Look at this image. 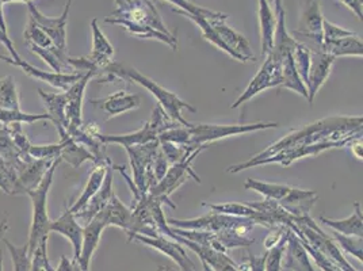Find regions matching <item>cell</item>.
<instances>
[{"mask_svg": "<svg viewBox=\"0 0 363 271\" xmlns=\"http://www.w3.org/2000/svg\"><path fill=\"white\" fill-rule=\"evenodd\" d=\"M6 243L13 262H14V271H30L31 263H33V256L29 255V245L25 244L23 247H16L10 241L3 239Z\"/></svg>", "mask_w": 363, "mask_h": 271, "instance_id": "cell-43", "label": "cell"}, {"mask_svg": "<svg viewBox=\"0 0 363 271\" xmlns=\"http://www.w3.org/2000/svg\"><path fill=\"white\" fill-rule=\"evenodd\" d=\"M0 28L3 31L7 33V26H6V19H4V13H3V0H0Z\"/></svg>", "mask_w": 363, "mask_h": 271, "instance_id": "cell-56", "label": "cell"}, {"mask_svg": "<svg viewBox=\"0 0 363 271\" xmlns=\"http://www.w3.org/2000/svg\"><path fill=\"white\" fill-rule=\"evenodd\" d=\"M169 167V163L164 156V153L162 152V150H159L155 160H153V165H152V170H153V174H155V178L156 182L162 181L163 177L166 175L167 170Z\"/></svg>", "mask_w": 363, "mask_h": 271, "instance_id": "cell-50", "label": "cell"}, {"mask_svg": "<svg viewBox=\"0 0 363 271\" xmlns=\"http://www.w3.org/2000/svg\"><path fill=\"white\" fill-rule=\"evenodd\" d=\"M71 0L65 3V9L62 14L57 18H49L44 16L33 1H28V9L30 13V18L37 23V26L41 31H45L46 34L50 37L55 46L67 53V22H68V16H69V9H71Z\"/></svg>", "mask_w": 363, "mask_h": 271, "instance_id": "cell-13", "label": "cell"}, {"mask_svg": "<svg viewBox=\"0 0 363 271\" xmlns=\"http://www.w3.org/2000/svg\"><path fill=\"white\" fill-rule=\"evenodd\" d=\"M61 163V159H56L53 165L46 171L41 183L33 189L28 190L25 196L29 197L33 206V217H31L30 235H29V255H34V251L40 245L44 238L49 236V226L50 219L48 216V194L53 183V177L56 172V168Z\"/></svg>", "mask_w": 363, "mask_h": 271, "instance_id": "cell-4", "label": "cell"}, {"mask_svg": "<svg viewBox=\"0 0 363 271\" xmlns=\"http://www.w3.org/2000/svg\"><path fill=\"white\" fill-rule=\"evenodd\" d=\"M116 10L105 19L106 23L122 26L132 35L153 38L178 49L177 37L168 31L151 0H114Z\"/></svg>", "mask_w": 363, "mask_h": 271, "instance_id": "cell-2", "label": "cell"}, {"mask_svg": "<svg viewBox=\"0 0 363 271\" xmlns=\"http://www.w3.org/2000/svg\"><path fill=\"white\" fill-rule=\"evenodd\" d=\"M297 236V235H296ZM300 241H301V244L303 245V248L306 250V253H308V255L311 256L315 262H316V265H318V267L321 269L323 271H340L335 265H333L327 258H324V256L321 255L320 253H318L316 250H313L303 238L301 236H297Z\"/></svg>", "mask_w": 363, "mask_h": 271, "instance_id": "cell-49", "label": "cell"}, {"mask_svg": "<svg viewBox=\"0 0 363 271\" xmlns=\"http://www.w3.org/2000/svg\"><path fill=\"white\" fill-rule=\"evenodd\" d=\"M294 235L301 236L305 241L324 258H327L340 271H359L354 269L346 256L342 254L337 244L331 240L325 232H323L311 216L296 219V223L288 226Z\"/></svg>", "mask_w": 363, "mask_h": 271, "instance_id": "cell-5", "label": "cell"}, {"mask_svg": "<svg viewBox=\"0 0 363 271\" xmlns=\"http://www.w3.org/2000/svg\"><path fill=\"white\" fill-rule=\"evenodd\" d=\"M323 22L324 16L321 13L318 0H303V11L300 22L296 31V35L306 37L312 40L318 49L323 45Z\"/></svg>", "mask_w": 363, "mask_h": 271, "instance_id": "cell-16", "label": "cell"}, {"mask_svg": "<svg viewBox=\"0 0 363 271\" xmlns=\"http://www.w3.org/2000/svg\"><path fill=\"white\" fill-rule=\"evenodd\" d=\"M282 267L291 271H316L300 239L289 228L288 243L282 256Z\"/></svg>", "mask_w": 363, "mask_h": 271, "instance_id": "cell-25", "label": "cell"}, {"mask_svg": "<svg viewBox=\"0 0 363 271\" xmlns=\"http://www.w3.org/2000/svg\"><path fill=\"white\" fill-rule=\"evenodd\" d=\"M257 16L262 37V59H264L270 53L274 44L277 16L272 13L267 0H257Z\"/></svg>", "mask_w": 363, "mask_h": 271, "instance_id": "cell-27", "label": "cell"}, {"mask_svg": "<svg viewBox=\"0 0 363 271\" xmlns=\"http://www.w3.org/2000/svg\"><path fill=\"white\" fill-rule=\"evenodd\" d=\"M14 1H23V3H28V1H33V0H3V4H4V3H14Z\"/></svg>", "mask_w": 363, "mask_h": 271, "instance_id": "cell-58", "label": "cell"}, {"mask_svg": "<svg viewBox=\"0 0 363 271\" xmlns=\"http://www.w3.org/2000/svg\"><path fill=\"white\" fill-rule=\"evenodd\" d=\"M113 172H114V165L113 162L107 165L106 175L101 189L98 193L91 198L89 204L80 211L75 213L76 220L82 226H86L91 220L99 213L105 209L107 204L110 202L111 197L114 194L113 192Z\"/></svg>", "mask_w": 363, "mask_h": 271, "instance_id": "cell-19", "label": "cell"}, {"mask_svg": "<svg viewBox=\"0 0 363 271\" xmlns=\"http://www.w3.org/2000/svg\"><path fill=\"white\" fill-rule=\"evenodd\" d=\"M56 271H82V269L75 259L69 260L67 256H61L60 265Z\"/></svg>", "mask_w": 363, "mask_h": 271, "instance_id": "cell-54", "label": "cell"}, {"mask_svg": "<svg viewBox=\"0 0 363 271\" xmlns=\"http://www.w3.org/2000/svg\"><path fill=\"white\" fill-rule=\"evenodd\" d=\"M293 50L285 53V56L282 57V84L281 86L284 89L294 91V92L300 94L305 99H308L306 86L303 84L301 77L296 70V64L293 59Z\"/></svg>", "mask_w": 363, "mask_h": 271, "instance_id": "cell-35", "label": "cell"}, {"mask_svg": "<svg viewBox=\"0 0 363 271\" xmlns=\"http://www.w3.org/2000/svg\"><path fill=\"white\" fill-rule=\"evenodd\" d=\"M3 129H6L7 133L11 136V138H13V141H14V144H16V148L19 151L22 152L23 155H29L31 143L26 133L23 132V129H22V123L14 122L11 125L3 126Z\"/></svg>", "mask_w": 363, "mask_h": 271, "instance_id": "cell-47", "label": "cell"}, {"mask_svg": "<svg viewBox=\"0 0 363 271\" xmlns=\"http://www.w3.org/2000/svg\"><path fill=\"white\" fill-rule=\"evenodd\" d=\"M335 57L331 55L323 52L318 49V52L312 50L311 55V65L308 71V82H306V90H308V101L309 104H313L318 90L324 86L328 76L333 71Z\"/></svg>", "mask_w": 363, "mask_h": 271, "instance_id": "cell-17", "label": "cell"}, {"mask_svg": "<svg viewBox=\"0 0 363 271\" xmlns=\"http://www.w3.org/2000/svg\"><path fill=\"white\" fill-rule=\"evenodd\" d=\"M311 55H312V50L303 43L297 41V44L294 46V50H293V59H294V64H296V70H297V72H298V75L301 77L305 86H306V82H308Z\"/></svg>", "mask_w": 363, "mask_h": 271, "instance_id": "cell-42", "label": "cell"}, {"mask_svg": "<svg viewBox=\"0 0 363 271\" xmlns=\"http://www.w3.org/2000/svg\"><path fill=\"white\" fill-rule=\"evenodd\" d=\"M62 143L59 141L56 144H48V145H33L29 148V155L33 159L38 160H56L60 157Z\"/></svg>", "mask_w": 363, "mask_h": 271, "instance_id": "cell-46", "label": "cell"}, {"mask_svg": "<svg viewBox=\"0 0 363 271\" xmlns=\"http://www.w3.org/2000/svg\"><path fill=\"white\" fill-rule=\"evenodd\" d=\"M250 262H248V269L250 271H266L264 270V263H266V254L260 258L250 254Z\"/></svg>", "mask_w": 363, "mask_h": 271, "instance_id": "cell-52", "label": "cell"}, {"mask_svg": "<svg viewBox=\"0 0 363 271\" xmlns=\"http://www.w3.org/2000/svg\"><path fill=\"white\" fill-rule=\"evenodd\" d=\"M340 3H343L350 10H352L355 13V16H358L362 22V4L363 0H337Z\"/></svg>", "mask_w": 363, "mask_h": 271, "instance_id": "cell-53", "label": "cell"}, {"mask_svg": "<svg viewBox=\"0 0 363 271\" xmlns=\"http://www.w3.org/2000/svg\"><path fill=\"white\" fill-rule=\"evenodd\" d=\"M166 1H169L174 6H178L179 10L190 13L193 16H203L206 19H227L228 18V16L223 13H217V11L209 10V9L201 7L190 0H166Z\"/></svg>", "mask_w": 363, "mask_h": 271, "instance_id": "cell-44", "label": "cell"}, {"mask_svg": "<svg viewBox=\"0 0 363 271\" xmlns=\"http://www.w3.org/2000/svg\"><path fill=\"white\" fill-rule=\"evenodd\" d=\"M90 102L92 105L102 109L108 116V118H111L122 113L138 109L141 106V98L140 95L129 94L128 91H117L106 98L91 99Z\"/></svg>", "mask_w": 363, "mask_h": 271, "instance_id": "cell-23", "label": "cell"}, {"mask_svg": "<svg viewBox=\"0 0 363 271\" xmlns=\"http://www.w3.org/2000/svg\"><path fill=\"white\" fill-rule=\"evenodd\" d=\"M0 190L9 196H25V189L18 181L16 168L0 157Z\"/></svg>", "mask_w": 363, "mask_h": 271, "instance_id": "cell-37", "label": "cell"}, {"mask_svg": "<svg viewBox=\"0 0 363 271\" xmlns=\"http://www.w3.org/2000/svg\"><path fill=\"white\" fill-rule=\"evenodd\" d=\"M203 206L209 208L211 211H216V213L235 216V217L251 219V220L255 221L257 226L267 228L264 216L260 211L254 209L250 204H239V202H227V204H217V205H214V204H203Z\"/></svg>", "mask_w": 363, "mask_h": 271, "instance_id": "cell-32", "label": "cell"}, {"mask_svg": "<svg viewBox=\"0 0 363 271\" xmlns=\"http://www.w3.org/2000/svg\"><path fill=\"white\" fill-rule=\"evenodd\" d=\"M91 29H92V50L86 57L90 61L91 67L94 68V71L98 76L101 74V71L111 62V59L114 56V48L108 43L106 35L98 26V19L91 21Z\"/></svg>", "mask_w": 363, "mask_h": 271, "instance_id": "cell-22", "label": "cell"}, {"mask_svg": "<svg viewBox=\"0 0 363 271\" xmlns=\"http://www.w3.org/2000/svg\"><path fill=\"white\" fill-rule=\"evenodd\" d=\"M272 1H274V4H275V14H278L279 11L284 10V7H282V0H272Z\"/></svg>", "mask_w": 363, "mask_h": 271, "instance_id": "cell-57", "label": "cell"}, {"mask_svg": "<svg viewBox=\"0 0 363 271\" xmlns=\"http://www.w3.org/2000/svg\"><path fill=\"white\" fill-rule=\"evenodd\" d=\"M116 79H121L125 82H133L136 84H140L141 87H144L145 90L150 91L152 95L157 99L159 106L164 110L167 117L177 123H179L184 128H190L193 123H190L189 121L184 120L182 111L187 110L190 113H197V109L194 106L182 101L181 98L171 92V91L166 90L164 87H162L160 84H157L155 80L150 79L148 76L143 75L137 71L136 68L129 67L126 64H121V62H110L106 65L101 74L98 75V83L104 84V83H111Z\"/></svg>", "mask_w": 363, "mask_h": 271, "instance_id": "cell-3", "label": "cell"}, {"mask_svg": "<svg viewBox=\"0 0 363 271\" xmlns=\"http://www.w3.org/2000/svg\"><path fill=\"white\" fill-rule=\"evenodd\" d=\"M167 224L172 228L178 229H189V231H206L218 233L225 229H238L244 236H248L251 231L255 228V221L245 217H235L211 211L206 216L191 219V220H177V219H168Z\"/></svg>", "mask_w": 363, "mask_h": 271, "instance_id": "cell-8", "label": "cell"}, {"mask_svg": "<svg viewBox=\"0 0 363 271\" xmlns=\"http://www.w3.org/2000/svg\"><path fill=\"white\" fill-rule=\"evenodd\" d=\"M55 160H38L31 159L25 167L18 172V181L25 189V194L28 190L35 189L44 178L46 171L53 165Z\"/></svg>", "mask_w": 363, "mask_h": 271, "instance_id": "cell-31", "label": "cell"}, {"mask_svg": "<svg viewBox=\"0 0 363 271\" xmlns=\"http://www.w3.org/2000/svg\"><path fill=\"white\" fill-rule=\"evenodd\" d=\"M285 56V55H284ZM282 55L275 52L274 49L263 59V64L259 68L257 75L250 82L247 89L236 99V102L230 106V109H238L242 104L248 102L262 91L269 90L272 87H278L282 84Z\"/></svg>", "mask_w": 363, "mask_h": 271, "instance_id": "cell-11", "label": "cell"}, {"mask_svg": "<svg viewBox=\"0 0 363 271\" xmlns=\"http://www.w3.org/2000/svg\"><path fill=\"white\" fill-rule=\"evenodd\" d=\"M182 126L179 123L169 120L167 117L164 110L157 105L153 109L151 120L145 122L138 131L133 133H128V135H99V140L104 144H118L122 145L123 148L126 147H132V145H143L151 141L159 140V136L163 132H166L168 129Z\"/></svg>", "mask_w": 363, "mask_h": 271, "instance_id": "cell-7", "label": "cell"}, {"mask_svg": "<svg viewBox=\"0 0 363 271\" xmlns=\"http://www.w3.org/2000/svg\"><path fill=\"white\" fill-rule=\"evenodd\" d=\"M55 126L60 135V141L62 143V150L60 153L61 160L67 162L74 168H79L84 162H89V160L92 163L95 162L90 151H87V148L83 147L82 144L76 143L75 140L67 133L64 126H61L59 123H56Z\"/></svg>", "mask_w": 363, "mask_h": 271, "instance_id": "cell-26", "label": "cell"}, {"mask_svg": "<svg viewBox=\"0 0 363 271\" xmlns=\"http://www.w3.org/2000/svg\"><path fill=\"white\" fill-rule=\"evenodd\" d=\"M0 109L21 110L16 79L11 75L4 76L0 79Z\"/></svg>", "mask_w": 363, "mask_h": 271, "instance_id": "cell-38", "label": "cell"}, {"mask_svg": "<svg viewBox=\"0 0 363 271\" xmlns=\"http://www.w3.org/2000/svg\"><path fill=\"white\" fill-rule=\"evenodd\" d=\"M0 157L6 160L10 166L14 167L16 174L33 159L30 155H23L16 148L11 136L3 128H0Z\"/></svg>", "mask_w": 363, "mask_h": 271, "instance_id": "cell-34", "label": "cell"}, {"mask_svg": "<svg viewBox=\"0 0 363 271\" xmlns=\"http://www.w3.org/2000/svg\"><path fill=\"white\" fill-rule=\"evenodd\" d=\"M0 44L10 52L11 59H14V60H19V59H21V56L18 55V52L16 50V46L11 43V40H10V37H9V33L3 31L1 28H0Z\"/></svg>", "mask_w": 363, "mask_h": 271, "instance_id": "cell-51", "label": "cell"}, {"mask_svg": "<svg viewBox=\"0 0 363 271\" xmlns=\"http://www.w3.org/2000/svg\"><path fill=\"white\" fill-rule=\"evenodd\" d=\"M0 60L6 61L7 64H11L16 68H21L26 75L30 76L33 79H37L40 82H45L48 84H50L52 87L61 90L62 92L68 90L72 84H75L76 82L79 79H82V74H77V72H69V74H57V72H46L43 71L40 68H35L33 67L31 64H29L28 61L22 60H14L11 57H7V56H1L0 55Z\"/></svg>", "mask_w": 363, "mask_h": 271, "instance_id": "cell-15", "label": "cell"}, {"mask_svg": "<svg viewBox=\"0 0 363 271\" xmlns=\"http://www.w3.org/2000/svg\"><path fill=\"white\" fill-rule=\"evenodd\" d=\"M125 150L129 155L130 166L133 171V184L140 194H145L157 183L152 170V165L160 150V143L159 140H156L143 145L126 147Z\"/></svg>", "mask_w": 363, "mask_h": 271, "instance_id": "cell-10", "label": "cell"}, {"mask_svg": "<svg viewBox=\"0 0 363 271\" xmlns=\"http://www.w3.org/2000/svg\"><path fill=\"white\" fill-rule=\"evenodd\" d=\"M108 163H111V160L107 162L105 165H96L95 168L91 171L90 178H89V181L86 183V187H84L82 196L79 197V199L69 206V209H71L74 214L77 213V211H82L89 204L91 198L98 193V190L101 189L104 179H105L107 165Z\"/></svg>", "mask_w": 363, "mask_h": 271, "instance_id": "cell-33", "label": "cell"}, {"mask_svg": "<svg viewBox=\"0 0 363 271\" xmlns=\"http://www.w3.org/2000/svg\"><path fill=\"white\" fill-rule=\"evenodd\" d=\"M38 121H50V116L46 114H29V113H23L22 110H3L0 109V123H3V126L11 125L14 122L19 123H34Z\"/></svg>", "mask_w": 363, "mask_h": 271, "instance_id": "cell-40", "label": "cell"}, {"mask_svg": "<svg viewBox=\"0 0 363 271\" xmlns=\"http://www.w3.org/2000/svg\"><path fill=\"white\" fill-rule=\"evenodd\" d=\"M38 94L44 101L48 114L50 116L52 122L59 123L67 129V118H65V106H67V95L65 92H45L43 89H38Z\"/></svg>", "mask_w": 363, "mask_h": 271, "instance_id": "cell-36", "label": "cell"}, {"mask_svg": "<svg viewBox=\"0 0 363 271\" xmlns=\"http://www.w3.org/2000/svg\"><path fill=\"white\" fill-rule=\"evenodd\" d=\"M320 221L324 226L331 228L335 232H339L342 235L347 236H358L362 238L363 235V217L362 211L359 202L354 204V213L343 220H333L327 217H320Z\"/></svg>", "mask_w": 363, "mask_h": 271, "instance_id": "cell-28", "label": "cell"}, {"mask_svg": "<svg viewBox=\"0 0 363 271\" xmlns=\"http://www.w3.org/2000/svg\"><path fill=\"white\" fill-rule=\"evenodd\" d=\"M277 122H257V123H240V125H191L186 128L187 141L186 147L199 148L202 145H209L213 141L225 138L229 136L245 135L257 131L278 128Z\"/></svg>", "mask_w": 363, "mask_h": 271, "instance_id": "cell-6", "label": "cell"}, {"mask_svg": "<svg viewBox=\"0 0 363 271\" xmlns=\"http://www.w3.org/2000/svg\"><path fill=\"white\" fill-rule=\"evenodd\" d=\"M91 79H94L92 74H86L79 79L75 84H72L68 90L65 91L67 95V106H65V118H67V132L75 131L83 125V101L84 92Z\"/></svg>", "mask_w": 363, "mask_h": 271, "instance_id": "cell-18", "label": "cell"}, {"mask_svg": "<svg viewBox=\"0 0 363 271\" xmlns=\"http://www.w3.org/2000/svg\"><path fill=\"white\" fill-rule=\"evenodd\" d=\"M106 223V226H118L123 229L126 233L130 229V221H132V209L126 208L120 198L113 194L110 202L105 206L104 211H99Z\"/></svg>", "mask_w": 363, "mask_h": 271, "instance_id": "cell-30", "label": "cell"}, {"mask_svg": "<svg viewBox=\"0 0 363 271\" xmlns=\"http://www.w3.org/2000/svg\"><path fill=\"white\" fill-rule=\"evenodd\" d=\"M346 147L342 143H318V144H313V145H306V147H298V148H289V150H284V151L278 152L275 155H272L270 157H266L263 160H257L254 163H239L235 166L228 167V172L230 174H238L242 170L247 168H252V167L264 166V165H272V163H278L282 166H290L293 162L301 159V157H306V156H316L320 155L321 152L328 151L333 148H342Z\"/></svg>", "mask_w": 363, "mask_h": 271, "instance_id": "cell-12", "label": "cell"}, {"mask_svg": "<svg viewBox=\"0 0 363 271\" xmlns=\"http://www.w3.org/2000/svg\"><path fill=\"white\" fill-rule=\"evenodd\" d=\"M362 117H330L312 122L305 125L303 129L294 131L278 140L245 163L263 160L289 148L306 147L318 143H342L348 145L351 141L362 138Z\"/></svg>", "mask_w": 363, "mask_h": 271, "instance_id": "cell-1", "label": "cell"}, {"mask_svg": "<svg viewBox=\"0 0 363 271\" xmlns=\"http://www.w3.org/2000/svg\"><path fill=\"white\" fill-rule=\"evenodd\" d=\"M132 240L140 241L148 247H152V248L166 254L169 259H172L179 266L181 271H198L196 263L189 258L187 253L182 247L181 243H178V241L172 240L163 235H156L153 238H148V236L138 235V233H136L130 239V241Z\"/></svg>", "mask_w": 363, "mask_h": 271, "instance_id": "cell-14", "label": "cell"}, {"mask_svg": "<svg viewBox=\"0 0 363 271\" xmlns=\"http://www.w3.org/2000/svg\"><path fill=\"white\" fill-rule=\"evenodd\" d=\"M23 35H25V41L29 43V44L40 46V48H44V49H49V50H55V52H59V53H62V55H67V53L61 52L55 46L53 41L50 40V37L46 34L45 31H41L31 18L29 23H28V26H26V29H25Z\"/></svg>", "mask_w": 363, "mask_h": 271, "instance_id": "cell-39", "label": "cell"}, {"mask_svg": "<svg viewBox=\"0 0 363 271\" xmlns=\"http://www.w3.org/2000/svg\"><path fill=\"white\" fill-rule=\"evenodd\" d=\"M320 50H323V52L331 55L335 59H337V57H345V56L362 57V40H361L357 34H352V35H350V37H345V38H340V40L323 43Z\"/></svg>", "mask_w": 363, "mask_h": 271, "instance_id": "cell-29", "label": "cell"}, {"mask_svg": "<svg viewBox=\"0 0 363 271\" xmlns=\"http://www.w3.org/2000/svg\"><path fill=\"white\" fill-rule=\"evenodd\" d=\"M352 34H355V33L346 31V29H343L337 25H333L331 22H328L327 19H324V22H323V43L340 40V38H345V37H350Z\"/></svg>", "mask_w": 363, "mask_h": 271, "instance_id": "cell-48", "label": "cell"}, {"mask_svg": "<svg viewBox=\"0 0 363 271\" xmlns=\"http://www.w3.org/2000/svg\"><path fill=\"white\" fill-rule=\"evenodd\" d=\"M289 228L285 231L282 239L278 241L272 248L266 253V263L264 270L266 271H281L282 270V256L288 243Z\"/></svg>", "mask_w": 363, "mask_h": 271, "instance_id": "cell-41", "label": "cell"}, {"mask_svg": "<svg viewBox=\"0 0 363 271\" xmlns=\"http://www.w3.org/2000/svg\"><path fill=\"white\" fill-rule=\"evenodd\" d=\"M49 232H57L71 241L74 248V259L77 260L82 250V240H83V226H80L76 220L75 214L67 208L59 219L50 221Z\"/></svg>", "mask_w": 363, "mask_h": 271, "instance_id": "cell-24", "label": "cell"}, {"mask_svg": "<svg viewBox=\"0 0 363 271\" xmlns=\"http://www.w3.org/2000/svg\"><path fill=\"white\" fill-rule=\"evenodd\" d=\"M333 238H335V240L339 243L337 247L343 248V251L346 254H350V255H352L362 262V238L342 235V233L335 232V231H333Z\"/></svg>", "mask_w": 363, "mask_h": 271, "instance_id": "cell-45", "label": "cell"}, {"mask_svg": "<svg viewBox=\"0 0 363 271\" xmlns=\"http://www.w3.org/2000/svg\"><path fill=\"white\" fill-rule=\"evenodd\" d=\"M105 228H107L106 223L101 213H98L87 226H83L82 250H80V255L76 260L82 271H90L91 259L99 245L102 232L105 231Z\"/></svg>", "mask_w": 363, "mask_h": 271, "instance_id": "cell-21", "label": "cell"}, {"mask_svg": "<svg viewBox=\"0 0 363 271\" xmlns=\"http://www.w3.org/2000/svg\"><path fill=\"white\" fill-rule=\"evenodd\" d=\"M225 21L227 19H209V23L212 25L220 40L235 53L236 60H255V56L247 38L240 33L233 31L230 26H228Z\"/></svg>", "mask_w": 363, "mask_h": 271, "instance_id": "cell-20", "label": "cell"}, {"mask_svg": "<svg viewBox=\"0 0 363 271\" xmlns=\"http://www.w3.org/2000/svg\"><path fill=\"white\" fill-rule=\"evenodd\" d=\"M348 145H351V148H352V151L355 153V156L362 160V138L354 140V141H351Z\"/></svg>", "mask_w": 363, "mask_h": 271, "instance_id": "cell-55", "label": "cell"}, {"mask_svg": "<svg viewBox=\"0 0 363 271\" xmlns=\"http://www.w3.org/2000/svg\"><path fill=\"white\" fill-rule=\"evenodd\" d=\"M206 147H208V145L199 147L196 151H193L190 155H187L186 157H183L181 162H177V163H174V165H171V166L168 167L166 175L163 177V179L157 182L153 187H151V190H150L148 193H150L152 197L159 198L163 204H167V205H169L171 208L175 209L177 206H175V205L171 202V199H169L171 194H172L175 190H178L182 184L189 179V177H191L194 181L201 183L199 177H198L197 174H196V172L193 171V168H191V163L194 162V159L197 157L201 152L203 151V150H206Z\"/></svg>", "mask_w": 363, "mask_h": 271, "instance_id": "cell-9", "label": "cell"}]
</instances>
